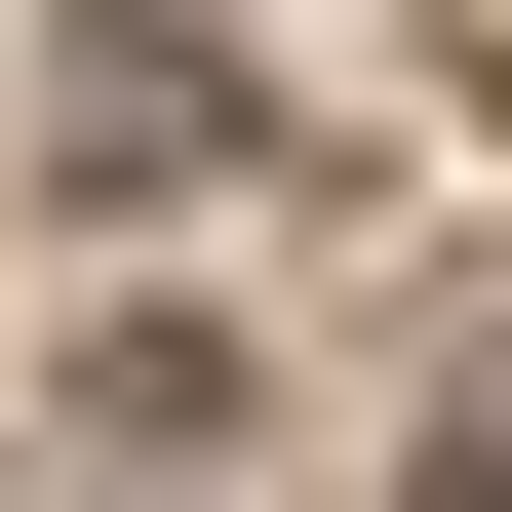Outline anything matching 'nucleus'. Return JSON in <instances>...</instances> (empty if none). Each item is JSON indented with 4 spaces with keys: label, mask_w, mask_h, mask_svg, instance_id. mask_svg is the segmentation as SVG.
Returning a JSON list of instances; mask_svg holds the SVG:
<instances>
[{
    "label": "nucleus",
    "mask_w": 512,
    "mask_h": 512,
    "mask_svg": "<svg viewBox=\"0 0 512 512\" xmlns=\"http://www.w3.org/2000/svg\"><path fill=\"white\" fill-rule=\"evenodd\" d=\"M434 512H512V394H473V434H434Z\"/></svg>",
    "instance_id": "1"
}]
</instances>
